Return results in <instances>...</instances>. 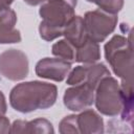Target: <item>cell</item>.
<instances>
[{"label": "cell", "mask_w": 134, "mask_h": 134, "mask_svg": "<svg viewBox=\"0 0 134 134\" xmlns=\"http://www.w3.org/2000/svg\"><path fill=\"white\" fill-rule=\"evenodd\" d=\"M17 15L10 7L0 8V44L20 43L22 40L20 31L15 28Z\"/></svg>", "instance_id": "obj_9"}, {"label": "cell", "mask_w": 134, "mask_h": 134, "mask_svg": "<svg viewBox=\"0 0 134 134\" xmlns=\"http://www.w3.org/2000/svg\"><path fill=\"white\" fill-rule=\"evenodd\" d=\"M23 1L31 6H36V5H39V4H42L43 2H45V0H23Z\"/></svg>", "instance_id": "obj_21"}, {"label": "cell", "mask_w": 134, "mask_h": 134, "mask_svg": "<svg viewBox=\"0 0 134 134\" xmlns=\"http://www.w3.org/2000/svg\"><path fill=\"white\" fill-rule=\"evenodd\" d=\"M7 111V104L5 96L2 91H0V115H4Z\"/></svg>", "instance_id": "obj_20"}, {"label": "cell", "mask_w": 134, "mask_h": 134, "mask_svg": "<svg viewBox=\"0 0 134 134\" xmlns=\"http://www.w3.org/2000/svg\"><path fill=\"white\" fill-rule=\"evenodd\" d=\"M86 67V81L85 83L92 87L94 90L98 83L106 76L111 75L110 70L103 63H93V64H84Z\"/></svg>", "instance_id": "obj_14"}, {"label": "cell", "mask_w": 134, "mask_h": 134, "mask_svg": "<svg viewBox=\"0 0 134 134\" xmlns=\"http://www.w3.org/2000/svg\"><path fill=\"white\" fill-rule=\"evenodd\" d=\"M87 38L95 43L104 42L117 26V15H112L99 8L87 12L84 17Z\"/></svg>", "instance_id": "obj_5"}, {"label": "cell", "mask_w": 134, "mask_h": 134, "mask_svg": "<svg viewBox=\"0 0 134 134\" xmlns=\"http://www.w3.org/2000/svg\"><path fill=\"white\" fill-rule=\"evenodd\" d=\"M10 128L9 119L4 115H0V133H10Z\"/></svg>", "instance_id": "obj_19"}, {"label": "cell", "mask_w": 134, "mask_h": 134, "mask_svg": "<svg viewBox=\"0 0 134 134\" xmlns=\"http://www.w3.org/2000/svg\"><path fill=\"white\" fill-rule=\"evenodd\" d=\"M27 55L19 49H7L0 53V74L13 82L21 81L28 75Z\"/></svg>", "instance_id": "obj_6"}, {"label": "cell", "mask_w": 134, "mask_h": 134, "mask_svg": "<svg viewBox=\"0 0 134 134\" xmlns=\"http://www.w3.org/2000/svg\"><path fill=\"white\" fill-rule=\"evenodd\" d=\"M39 15L42 19L39 25L40 37L47 42H51L63 35L65 25L75 14L74 7L65 2L47 0L41 4Z\"/></svg>", "instance_id": "obj_2"}, {"label": "cell", "mask_w": 134, "mask_h": 134, "mask_svg": "<svg viewBox=\"0 0 134 134\" xmlns=\"http://www.w3.org/2000/svg\"><path fill=\"white\" fill-rule=\"evenodd\" d=\"M100 60V47L98 43L87 40L81 47L76 48L75 62L83 64H93Z\"/></svg>", "instance_id": "obj_13"}, {"label": "cell", "mask_w": 134, "mask_h": 134, "mask_svg": "<svg viewBox=\"0 0 134 134\" xmlns=\"http://www.w3.org/2000/svg\"><path fill=\"white\" fill-rule=\"evenodd\" d=\"M10 133H43L52 134L54 129L52 124L46 118H36L30 121L17 119L12 124Z\"/></svg>", "instance_id": "obj_12"}, {"label": "cell", "mask_w": 134, "mask_h": 134, "mask_svg": "<svg viewBox=\"0 0 134 134\" xmlns=\"http://www.w3.org/2000/svg\"><path fill=\"white\" fill-rule=\"evenodd\" d=\"M63 103L70 111H83L94 104V89L86 83L71 86L65 90Z\"/></svg>", "instance_id": "obj_7"}, {"label": "cell", "mask_w": 134, "mask_h": 134, "mask_svg": "<svg viewBox=\"0 0 134 134\" xmlns=\"http://www.w3.org/2000/svg\"><path fill=\"white\" fill-rule=\"evenodd\" d=\"M85 81H86V67L85 65L84 66L79 65L69 71L66 83L70 86H74V85L83 84L85 83Z\"/></svg>", "instance_id": "obj_18"}, {"label": "cell", "mask_w": 134, "mask_h": 134, "mask_svg": "<svg viewBox=\"0 0 134 134\" xmlns=\"http://www.w3.org/2000/svg\"><path fill=\"white\" fill-rule=\"evenodd\" d=\"M71 70V63L60 58H44L41 59L35 67V72L39 77L62 82Z\"/></svg>", "instance_id": "obj_8"}, {"label": "cell", "mask_w": 134, "mask_h": 134, "mask_svg": "<svg viewBox=\"0 0 134 134\" xmlns=\"http://www.w3.org/2000/svg\"><path fill=\"white\" fill-rule=\"evenodd\" d=\"M51 52L54 57L60 58L62 60H65L71 64L75 62L76 48L70 42H68L66 39L59 40L54 44H52Z\"/></svg>", "instance_id": "obj_15"}, {"label": "cell", "mask_w": 134, "mask_h": 134, "mask_svg": "<svg viewBox=\"0 0 134 134\" xmlns=\"http://www.w3.org/2000/svg\"><path fill=\"white\" fill-rule=\"evenodd\" d=\"M45 1H47V0H45ZM58 1L65 2V3H67V4H69V5H71V6L74 7V8H75V6H76V4H77V0H58Z\"/></svg>", "instance_id": "obj_23"}, {"label": "cell", "mask_w": 134, "mask_h": 134, "mask_svg": "<svg viewBox=\"0 0 134 134\" xmlns=\"http://www.w3.org/2000/svg\"><path fill=\"white\" fill-rule=\"evenodd\" d=\"M86 1H88V2H94V0H86Z\"/></svg>", "instance_id": "obj_24"}, {"label": "cell", "mask_w": 134, "mask_h": 134, "mask_svg": "<svg viewBox=\"0 0 134 134\" xmlns=\"http://www.w3.org/2000/svg\"><path fill=\"white\" fill-rule=\"evenodd\" d=\"M104 50L106 61L109 63L114 74L121 81L133 83L134 55L131 35H129V38L114 35L105 44Z\"/></svg>", "instance_id": "obj_3"}, {"label": "cell", "mask_w": 134, "mask_h": 134, "mask_svg": "<svg viewBox=\"0 0 134 134\" xmlns=\"http://www.w3.org/2000/svg\"><path fill=\"white\" fill-rule=\"evenodd\" d=\"M13 2H14V0H0V8L9 7Z\"/></svg>", "instance_id": "obj_22"}, {"label": "cell", "mask_w": 134, "mask_h": 134, "mask_svg": "<svg viewBox=\"0 0 134 134\" xmlns=\"http://www.w3.org/2000/svg\"><path fill=\"white\" fill-rule=\"evenodd\" d=\"M94 104L97 111L106 116L114 117L122 109V93L117 80L111 75L104 77L94 90Z\"/></svg>", "instance_id": "obj_4"}, {"label": "cell", "mask_w": 134, "mask_h": 134, "mask_svg": "<svg viewBox=\"0 0 134 134\" xmlns=\"http://www.w3.org/2000/svg\"><path fill=\"white\" fill-rule=\"evenodd\" d=\"M76 117L75 114L65 116L59 124V132L61 134H80Z\"/></svg>", "instance_id": "obj_16"}, {"label": "cell", "mask_w": 134, "mask_h": 134, "mask_svg": "<svg viewBox=\"0 0 134 134\" xmlns=\"http://www.w3.org/2000/svg\"><path fill=\"white\" fill-rule=\"evenodd\" d=\"M76 120L81 134H102L105 131L103 117L92 109H87L81 112L77 115Z\"/></svg>", "instance_id": "obj_10"}, {"label": "cell", "mask_w": 134, "mask_h": 134, "mask_svg": "<svg viewBox=\"0 0 134 134\" xmlns=\"http://www.w3.org/2000/svg\"><path fill=\"white\" fill-rule=\"evenodd\" d=\"M64 39L70 42L75 48L81 47L87 40V34L82 16L74 15L63 29Z\"/></svg>", "instance_id": "obj_11"}, {"label": "cell", "mask_w": 134, "mask_h": 134, "mask_svg": "<svg viewBox=\"0 0 134 134\" xmlns=\"http://www.w3.org/2000/svg\"><path fill=\"white\" fill-rule=\"evenodd\" d=\"M99 9L112 15H117L124 7L125 0H94Z\"/></svg>", "instance_id": "obj_17"}, {"label": "cell", "mask_w": 134, "mask_h": 134, "mask_svg": "<svg viewBox=\"0 0 134 134\" xmlns=\"http://www.w3.org/2000/svg\"><path fill=\"white\" fill-rule=\"evenodd\" d=\"M58 97L55 85L29 81L17 84L9 93V104L20 113H30L36 110H45L52 107Z\"/></svg>", "instance_id": "obj_1"}]
</instances>
